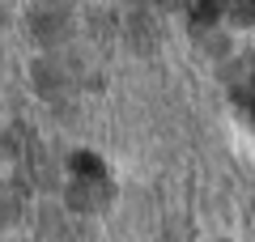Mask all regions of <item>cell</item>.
Here are the masks:
<instances>
[{"label":"cell","instance_id":"cell-1","mask_svg":"<svg viewBox=\"0 0 255 242\" xmlns=\"http://www.w3.org/2000/svg\"><path fill=\"white\" fill-rule=\"evenodd\" d=\"M64 30H68V9L64 4H43L34 13V34L38 38H60Z\"/></svg>","mask_w":255,"mask_h":242},{"label":"cell","instance_id":"cell-2","mask_svg":"<svg viewBox=\"0 0 255 242\" xmlns=\"http://www.w3.org/2000/svg\"><path fill=\"white\" fill-rule=\"evenodd\" d=\"M102 196H107V183H102L98 174H94L90 183H77V187H73V204L77 208H98Z\"/></svg>","mask_w":255,"mask_h":242},{"label":"cell","instance_id":"cell-3","mask_svg":"<svg viewBox=\"0 0 255 242\" xmlns=\"http://www.w3.org/2000/svg\"><path fill=\"white\" fill-rule=\"evenodd\" d=\"M68 72H64V64H43V68H38V90L43 94H64L68 90Z\"/></svg>","mask_w":255,"mask_h":242},{"label":"cell","instance_id":"cell-4","mask_svg":"<svg viewBox=\"0 0 255 242\" xmlns=\"http://www.w3.org/2000/svg\"><path fill=\"white\" fill-rule=\"evenodd\" d=\"M226 4H230V13L238 21H251V0H226Z\"/></svg>","mask_w":255,"mask_h":242},{"label":"cell","instance_id":"cell-5","mask_svg":"<svg viewBox=\"0 0 255 242\" xmlns=\"http://www.w3.org/2000/svg\"><path fill=\"white\" fill-rule=\"evenodd\" d=\"M162 4H191V0H162Z\"/></svg>","mask_w":255,"mask_h":242}]
</instances>
